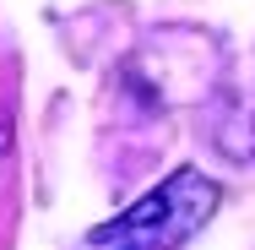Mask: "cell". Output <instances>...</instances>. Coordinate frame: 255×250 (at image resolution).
Here are the masks:
<instances>
[{
	"instance_id": "1",
	"label": "cell",
	"mask_w": 255,
	"mask_h": 250,
	"mask_svg": "<svg viewBox=\"0 0 255 250\" xmlns=\"http://www.w3.org/2000/svg\"><path fill=\"white\" fill-rule=\"evenodd\" d=\"M217 207H223L217 180H206L201 169H174L136 207H125L120 218L93 229L87 245L93 250H174L190 234H201V223H212Z\"/></svg>"
}]
</instances>
